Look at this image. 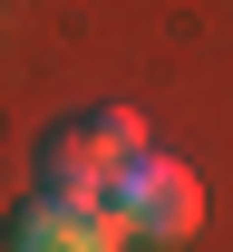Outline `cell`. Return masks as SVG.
Returning <instances> with one entry per match:
<instances>
[{"mask_svg": "<svg viewBox=\"0 0 233 252\" xmlns=\"http://www.w3.org/2000/svg\"><path fill=\"white\" fill-rule=\"evenodd\" d=\"M107 223H117L127 243H185V233L204 223V185H195V165L166 156V146L127 156L117 175H107Z\"/></svg>", "mask_w": 233, "mask_h": 252, "instance_id": "cell-1", "label": "cell"}, {"mask_svg": "<svg viewBox=\"0 0 233 252\" xmlns=\"http://www.w3.org/2000/svg\"><path fill=\"white\" fill-rule=\"evenodd\" d=\"M107 175H117V156L88 136V117H59V126L30 146V194H49V204H88V214H107Z\"/></svg>", "mask_w": 233, "mask_h": 252, "instance_id": "cell-2", "label": "cell"}, {"mask_svg": "<svg viewBox=\"0 0 233 252\" xmlns=\"http://www.w3.org/2000/svg\"><path fill=\"white\" fill-rule=\"evenodd\" d=\"M0 252H127V233H117L107 214H88V204L30 194V204L10 214V233H0Z\"/></svg>", "mask_w": 233, "mask_h": 252, "instance_id": "cell-3", "label": "cell"}, {"mask_svg": "<svg viewBox=\"0 0 233 252\" xmlns=\"http://www.w3.org/2000/svg\"><path fill=\"white\" fill-rule=\"evenodd\" d=\"M88 136H98L107 156L127 165V156H146V146H156V136H146V117H136V107H88Z\"/></svg>", "mask_w": 233, "mask_h": 252, "instance_id": "cell-4", "label": "cell"}]
</instances>
